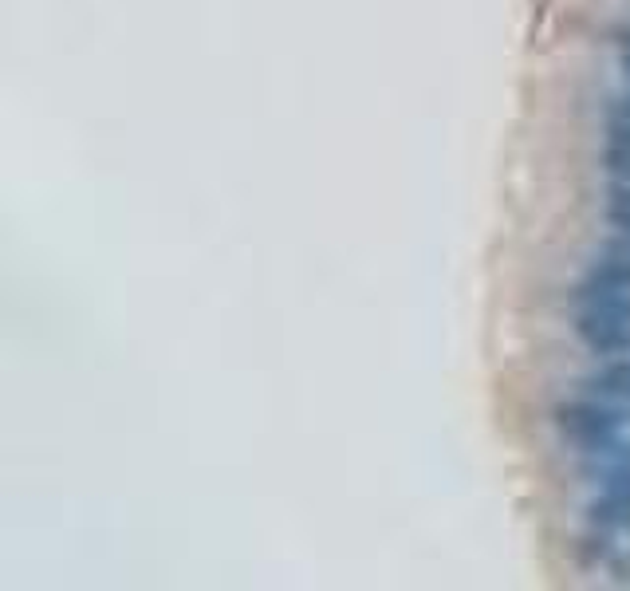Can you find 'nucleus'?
<instances>
[{
    "label": "nucleus",
    "instance_id": "obj_1",
    "mask_svg": "<svg viewBox=\"0 0 630 591\" xmlns=\"http://www.w3.org/2000/svg\"><path fill=\"white\" fill-rule=\"evenodd\" d=\"M571 331L575 339L599 355H630V288L583 272L571 292Z\"/></svg>",
    "mask_w": 630,
    "mask_h": 591
},
{
    "label": "nucleus",
    "instance_id": "obj_2",
    "mask_svg": "<svg viewBox=\"0 0 630 591\" xmlns=\"http://www.w3.org/2000/svg\"><path fill=\"white\" fill-rule=\"evenodd\" d=\"M627 418L630 406L579 387L575 398H564L556 406V434L579 458H587V454H599V450L615 446L623 438V430H627Z\"/></svg>",
    "mask_w": 630,
    "mask_h": 591
},
{
    "label": "nucleus",
    "instance_id": "obj_3",
    "mask_svg": "<svg viewBox=\"0 0 630 591\" xmlns=\"http://www.w3.org/2000/svg\"><path fill=\"white\" fill-rule=\"evenodd\" d=\"M583 477L599 489L587 505L591 525L599 528H623L630 525V442H615L599 454L583 458Z\"/></svg>",
    "mask_w": 630,
    "mask_h": 591
},
{
    "label": "nucleus",
    "instance_id": "obj_4",
    "mask_svg": "<svg viewBox=\"0 0 630 591\" xmlns=\"http://www.w3.org/2000/svg\"><path fill=\"white\" fill-rule=\"evenodd\" d=\"M603 170L611 182H630V111L615 99L603 115Z\"/></svg>",
    "mask_w": 630,
    "mask_h": 591
},
{
    "label": "nucleus",
    "instance_id": "obj_5",
    "mask_svg": "<svg viewBox=\"0 0 630 591\" xmlns=\"http://www.w3.org/2000/svg\"><path fill=\"white\" fill-rule=\"evenodd\" d=\"M583 391L603 394V398H611V402L630 406V355H611V359H603V363L583 379Z\"/></svg>",
    "mask_w": 630,
    "mask_h": 591
},
{
    "label": "nucleus",
    "instance_id": "obj_6",
    "mask_svg": "<svg viewBox=\"0 0 630 591\" xmlns=\"http://www.w3.org/2000/svg\"><path fill=\"white\" fill-rule=\"evenodd\" d=\"M587 272H591V276H603V280H615V284H627L630 288V237H623V233L607 237V241L591 253Z\"/></svg>",
    "mask_w": 630,
    "mask_h": 591
},
{
    "label": "nucleus",
    "instance_id": "obj_7",
    "mask_svg": "<svg viewBox=\"0 0 630 591\" xmlns=\"http://www.w3.org/2000/svg\"><path fill=\"white\" fill-rule=\"evenodd\" d=\"M603 217L615 233L630 237V182H611L607 186V201H603Z\"/></svg>",
    "mask_w": 630,
    "mask_h": 591
},
{
    "label": "nucleus",
    "instance_id": "obj_8",
    "mask_svg": "<svg viewBox=\"0 0 630 591\" xmlns=\"http://www.w3.org/2000/svg\"><path fill=\"white\" fill-rule=\"evenodd\" d=\"M627 528H630V525H627Z\"/></svg>",
    "mask_w": 630,
    "mask_h": 591
}]
</instances>
